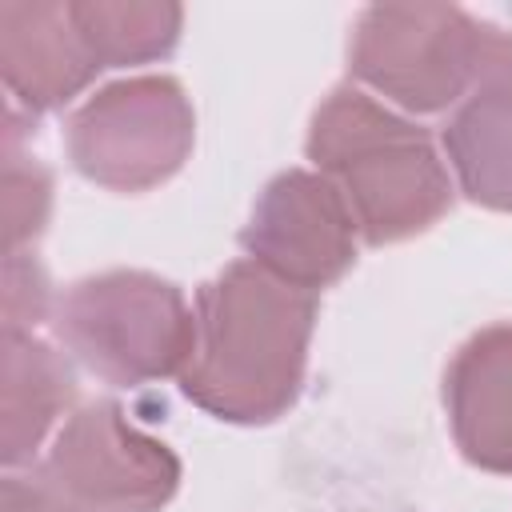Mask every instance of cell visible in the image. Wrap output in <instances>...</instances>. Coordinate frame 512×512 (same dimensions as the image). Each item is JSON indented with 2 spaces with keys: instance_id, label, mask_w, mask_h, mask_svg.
Masks as SVG:
<instances>
[{
  "instance_id": "1",
  "label": "cell",
  "mask_w": 512,
  "mask_h": 512,
  "mask_svg": "<svg viewBox=\"0 0 512 512\" xmlns=\"http://www.w3.org/2000/svg\"><path fill=\"white\" fill-rule=\"evenodd\" d=\"M316 292H304L256 260L228 264L196 296L192 352L180 388L220 420H276L300 392Z\"/></svg>"
},
{
  "instance_id": "2",
  "label": "cell",
  "mask_w": 512,
  "mask_h": 512,
  "mask_svg": "<svg viewBox=\"0 0 512 512\" xmlns=\"http://www.w3.org/2000/svg\"><path fill=\"white\" fill-rule=\"evenodd\" d=\"M308 156L340 188L368 244L416 236L452 204V184L428 132L356 88H336L316 108Z\"/></svg>"
},
{
  "instance_id": "3",
  "label": "cell",
  "mask_w": 512,
  "mask_h": 512,
  "mask_svg": "<svg viewBox=\"0 0 512 512\" xmlns=\"http://www.w3.org/2000/svg\"><path fill=\"white\" fill-rule=\"evenodd\" d=\"M60 340L108 384L184 372L192 312L176 284L148 272H100L72 284L56 312Z\"/></svg>"
},
{
  "instance_id": "4",
  "label": "cell",
  "mask_w": 512,
  "mask_h": 512,
  "mask_svg": "<svg viewBox=\"0 0 512 512\" xmlns=\"http://www.w3.org/2000/svg\"><path fill=\"white\" fill-rule=\"evenodd\" d=\"M496 36L456 8H368L352 40V72L404 108L432 112L476 84Z\"/></svg>"
},
{
  "instance_id": "5",
  "label": "cell",
  "mask_w": 512,
  "mask_h": 512,
  "mask_svg": "<svg viewBox=\"0 0 512 512\" xmlns=\"http://www.w3.org/2000/svg\"><path fill=\"white\" fill-rule=\"evenodd\" d=\"M192 148V108L176 80L136 76L96 92L68 124L72 164L120 192L168 180Z\"/></svg>"
},
{
  "instance_id": "6",
  "label": "cell",
  "mask_w": 512,
  "mask_h": 512,
  "mask_svg": "<svg viewBox=\"0 0 512 512\" xmlns=\"http://www.w3.org/2000/svg\"><path fill=\"white\" fill-rule=\"evenodd\" d=\"M40 476L80 512H152L176 492L180 464L120 404L96 400L60 428Z\"/></svg>"
},
{
  "instance_id": "7",
  "label": "cell",
  "mask_w": 512,
  "mask_h": 512,
  "mask_svg": "<svg viewBox=\"0 0 512 512\" xmlns=\"http://www.w3.org/2000/svg\"><path fill=\"white\" fill-rule=\"evenodd\" d=\"M356 232L360 228L340 188L328 176L296 168L264 188L240 240L248 260L304 292H316L356 260Z\"/></svg>"
},
{
  "instance_id": "8",
  "label": "cell",
  "mask_w": 512,
  "mask_h": 512,
  "mask_svg": "<svg viewBox=\"0 0 512 512\" xmlns=\"http://www.w3.org/2000/svg\"><path fill=\"white\" fill-rule=\"evenodd\" d=\"M460 188L488 208L512 212V40L496 36L492 56L444 128Z\"/></svg>"
},
{
  "instance_id": "9",
  "label": "cell",
  "mask_w": 512,
  "mask_h": 512,
  "mask_svg": "<svg viewBox=\"0 0 512 512\" xmlns=\"http://www.w3.org/2000/svg\"><path fill=\"white\" fill-rule=\"evenodd\" d=\"M444 400L460 452L488 472H512V324H492L456 352Z\"/></svg>"
},
{
  "instance_id": "10",
  "label": "cell",
  "mask_w": 512,
  "mask_h": 512,
  "mask_svg": "<svg viewBox=\"0 0 512 512\" xmlns=\"http://www.w3.org/2000/svg\"><path fill=\"white\" fill-rule=\"evenodd\" d=\"M0 68L8 88L32 108H56L100 68L76 20L60 4L0 8Z\"/></svg>"
},
{
  "instance_id": "11",
  "label": "cell",
  "mask_w": 512,
  "mask_h": 512,
  "mask_svg": "<svg viewBox=\"0 0 512 512\" xmlns=\"http://www.w3.org/2000/svg\"><path fill=\"white\" fill-rule=\"evenodd\" d=\"M68 400V364L36 336L4 332V464L28 460Z\"/></svg>"
},
{
  "instance_id": "12",
  "label": "cell",
  "mask_w": 512,
  "mask_h": 512,
  "mask_svg": "<svg viewBox=\"0 0 512 512\" xmlns=\"http://www.w3.org/2000/svg\"><path fill=\"white\" fill-rule=\"evenodd\" d=\"M68 12L100 64L164 56L180 24L172 4H68Z\"/></svg>"
},
{
  "instance_id": "13",
  "label": "cell",
  "mask_w": 512,
  "mask_h": 512,
  "mask_svg": "<svg viewBox=\"0 0 512 512\" xmlns=\"http://www.w3.org/2000/svg\"><path fill=\"white\" fill-rule=\"evenodd\" d=\"M4 512H80L68 496H60L44 476H8L4 480Z\"/></svg>"
}]
</instances>
